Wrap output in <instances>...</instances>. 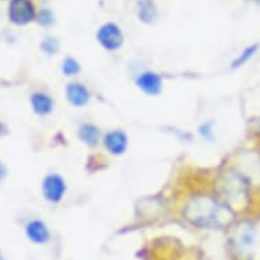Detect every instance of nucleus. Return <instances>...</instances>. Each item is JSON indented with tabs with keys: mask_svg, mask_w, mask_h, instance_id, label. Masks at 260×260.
<instances>
[{
	"mask_svg": "<svg viewBox=\"0 0 260 260\" xmlns=\"http://www.w3.org/2000/svg\"><path fill=\"white\" fill-rule=\"evenodd\" d=\"M236 210L225 201L206 197L193 199L188 205L187 218L193 225L207 229H223L235 221Z\"/></svg>",
	"mask_w": 260,
	"mask_h": 260,
	"instance_id": "nucleus-1",
	"label": "nucleus"
},
{
	"mask_svg": "<svg viewBox=\"0 0 260 260\" xmlns=\"http://www.w3.org/2000/svg\"><path fill=\"white\" fill-rule=\"evenodd\" d=\"M251 180L243 172L231 171L223 183V201L236 210L237 206H245L251 199Z\"/></svg>",
	"mask_w": 260,
	"mask_h": 260,
	"instance_id": "nucleus-2",
	"label": "nucleus"
},
{
	"mask_svg": "<svg viewBox=\"0 0 260 260\" xmlns=\"http://www.w3.org/2000/svg\"><path fill=\"white\" fill-rule=\"evenodd\" d=\"M95 40L104 51L107 52H117L124 45L125 37H124L123 29L115 22L108 21L95 31Z\"/></svg>",
	"mask_w": 260,
	"mask_h": 260,
	"instance_id": "nucleus-3",
	"label": "nucleus"
},
{
	"mask_svg": "<svg viewBox=\"0 0 260 260\" xmlns=\"http://www.w3.org/2000/svg\"><path fill=\"white\" fill-rule=\"evenodd\" d=\"M67 180L60 173H48L41 181V193L44 199L51 205H59L67 195Z\"/></svg>",
	"mask_w": 260,
	"mask_h": 260,
	"instance_id": "nucleus-4",
	"label": "nucleus"
},
{
	"mask_svg": "<svg viewBox=\"0 0 260 260\" xmlns=\"http://www.w3.org/2000/svg\"><path fill=\"white\" fill-rule=\"evenodd\" d=\"M257 241V229L252 222L240 223L233 237V248L239 256H251Z\"/></svg>",
	"mask_w": 260,
	"mask_h": 260,
	"instance_id": "nucleus-5",
	"label": "nucleus"
},
{
	"mask_svg": "<svg viewBox=\"0 0 260 260\" xmlns=\"http://www.w3.org/2000/svg\"><path fill=\"white\" fill-rule=\"evenodd\" d=\"M134 85L147 97H158L164 93V77L154 70H145L134 78Z\"/></svg>",
	"mask_w": 260,
	"mask_h": 260,
	"instance_id": "nucleus-6",
	"label": "nucleus"
},
{
	"mask_svg": "<svg viewBox=\"0 0 260 260\" xmlns=\"http://www.w3.org/2000/svg\"><path fill=\"white\" fill-rule=\"evenodd\" d=\"M9 19L13 25L26 26L37 18L33 0H10L9 3Z\"/></svg>",
	"mask_w": 260,
	"mask_h": 260,
	"instance_id": "nucleus-7",
	"label": "nucleus"
},
{
	"mask_svg": "<svg viewBox=\"0 0 260 260\" xmlns=\"http://www.w3.org/2000/svg\"><path fill=\"white\" fill-rule=\"evenodd\" d=\"M101 145L109 155L121 157L127 153L128 146H129V138L124 129L115 128V129H111V131L103 134Z\"/></svg>",
	"mask_w": 260,
	"mask_h": 260,
	"instance_id": "nucleus-8",
	"label": "nucleus"
},
{
	"mask_svg": "<svg viewBox=\"0 0 260 260\" xmlns=\"http://www.w3.org/2000/svg\"><path fill=\"white\" fill-rule=\"evenodd\" d=\"M64 93H66L67 103L75 109H83V108L89 107L90 101H91V91H90L89 86L81 81L69 82Z\"/></svg>",
	"mask_w": 260,
	"mask_h": 260,
	"instance_id": "nucleus-9",
	"label": "nucleus"
},
{
	"mask_svg": "<svg viewBox=\"0 0 260 260\" xmlns=\"http://www.w3.org/2000/svg\"><path fill=\"white\" fill-rule=\"evenodd\" d=\"M25 233L30 243L36 244V245H45L52 239V233L49 226L43 219H39V218L30 219L26 223Z\"/></svg>",
	"mask_w": 260,
	"mask_h": 260,
	"instance_id": "nucleus-10",
	"label": "nucleus"
},
{
	"mask_svg": "<svg viewBox=\"0 0 260 260\" xmlns=\"http://www.w3.org/2000/svg\"><path fill=\"white\" fill-rule=\"evenodd\" d=\"M30 107L36 115L45 117V116L53 113L56 103L51 94H48L47 91H43V90H37L30 94Z\"/></svg>",
	"mask_w": 260,
	"mask_h": 260,
	"instance_id": "nucleus-11",
	"label": "nucleus"
},
{
	"mask_svg": "<svg viewBox=\"0 0 260 260\" xmlns=\"http://www.w3.org/2000/svg\"><path fill=\"white\" fill-rule=\"evenodd\" d=\"M77 138L83 146L89 147V149H94V147H97L101 143L103 133H101V129H100L97 124L90 123V121H83L78 127Z\"/></svg>",
	"mask_w": 260,
	"mask_h": 260,
	"instance_id": "nucleus-12",
	"label": "nucleus"
},
{
	"mask_svg": "<svg viewBox=\"0 0 260 260\" xmlns=\"http://www.w3.org/2000/svg\"><path fill=\"white\" fill-rule=\"evenodd\" d=\"M137 17L145 25H151L157 21L158 7L155 0H137Z\"/></svg>",
	"mask_w": 260,
	"mask_h": 260,
	"instance_id": "nucleus-13",
	"label": "nucleus"
},
{
	"mask_svg": "<svg viewBox=\"0 0 260 260\" xmlns=\"http://www.w3.org/2000/svg\"><path fill=\"white\" fill-rule=\"evenodd\" d=\"M259 51L260 44L257 43L249 44L247 47H244L243 49L233 57V60H232L231 64H229V69H231L232 71H237V70L243 69V67H245V66L259 53Z\"/></svg>",
	"mask_w": 260,
	"mask_h": 260,
	"instance_id": "nucleus-14",
	"label": "nucleus"
},
{
	"mask_svg": "<svg viewBox=\"0 0 260 260\" xmlns=\"http://www.w3.org/2000/svg\"><path fill=\"white\" fill-rule=\"evenodd\" d=\"M61 74L67 78H75L82 73V64L73 56H66L60 66Z\"/></svg>",
	"mask_w": 260,
	"mask_h": 260,
	"instance_id": "nucleus-15",
	"label": "nucleus"
},
{
	"mask_svg": "<svg viewBox=\"0 0 260 260\" xmlns=\"http://www.w3.org/2000/svg\"><path fill=\"white\" fill-rule=\"evenodd\" d=\"M198 135L201 137V139H203L205 142H211L215 141V121L214 120H205L202 121L197 128Z\"/></svg>",
	"mask_w": 260,
	"mask_h": 260,
	"instance_id": "nucleus-16",
	"label": "nucleus"
},
{
	"mask_svg": "<svg viewBox=\"0 0 260 260\" xmlns=\"http://www.w3.org/2000/svg\"><path fill=\"white\" fill-rule=\"evenodd\" d=\"M40 48L47 56H55L60 51V41L59 39H56L53 36H48L41 41Z\"/></svg>",
	"mask_w": 260,
	"mask_h": 260,
	"instance_id": "nucleus-17",
	"label": "nucleus"
},
{
	"mask_svg": "<svg viewBox=\"0 0 260 260\" xmlns=\"http://www.w3.org/2000/svg\"><path fill=\"white\" fill-rule=\"evenodd\" d=\"M36 21H37L39 25L44 26V27H51V26L55 25V13L51 9H43L40 13H37Z\"/></svg>",
	"mask_w": 260,
	"mask_h": 260,
	"instance_id": "nucleus-18",
	"label": "nucleus"
},
{
	"mask_svg": "<svg viewBox=\"0 0 260 260\" xmlns=\"http://www.w3.org/2000/svg\"><path fill=\"white\" fill-rule=\"evenodd\" d=\"M7 175H9L7 167H6L3 162L0 161V181H2V180H5L6 177H7Z\"/></svg>",
	"mask_w": 260,
	"mask_h": 260,
	"instance_id": "nucleus-19",
	"label": "nucleus"
},
{
	"mask_svg": "<svg viewBox=\"0 0 260 260\" xmlns=\"http://www.w3.org/2000/svg\"><path fill=\"white\" fill-rule=\"evenodd\" d=\"M3 131H5V125H3V123L0 121V137L3 135Z\"/></svg>",
	"mask_w": 260,
	"mask_h": 260,
	"instance_id": "nucleus-20",
	"label": "nucleus"
},
{
	"mask_svg": "<svg viewBox=\"0 0 260 260\" xmlns=\"http://www.w3.org/2000/svg\"><path fill=\"white\" fill-rule=\"evenodd\" d=\"M243 2H249V3H256V5H260V0H243Z\"/></svg>",
	"mask_w": 260,
	"mask_h": 260,
	"instance_id": "nucleus-21",
	"label": "nucleus"
},
{
	"mask_svg": "<svg viewBox=\"0 0 260 260\" xmlns=\"http://www.w3.org/2000/svg\"><path fill=\"white\" fill-rule=\"evenodd\" d=\"M0 260H7V259H6V256L3 255V252H2V251H0Z\"/></svg>",
	"mask_w": 260,
	"mask_h": 260,
	"instance_id": "nucleus-22",
	"label": "nucleus"
}]
</instances>
